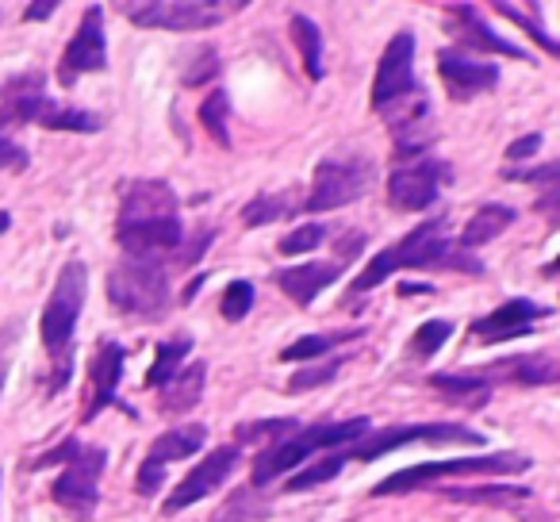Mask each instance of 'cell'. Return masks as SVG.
Listing matches in <instances>:
<instances>
[{
  "instance_id": "obj_1",
  "label": "cell",
  "mask_w": 560,
  "mask_h": 522,
  "mask_svg": "<svg viewBox=\"0 0 560 522\" xmlns=\"http://www.w3.org/2000/svg\"><path fill=\"white\" fill-rule=\"evenodd\" d=\"M116 239L124 257H158V262H170V254L185 246L180 200L170 181H131L124 188Z\"/></svg>"
},
{
  "instance_id": "obj_2",
  "label": "cell",
  "mask_w": 560,
  "mask_h": 522,
  "mask_svg": "<svg viewBox=\"0 0 560 522\" xmlns=\"http://www.w3.org/2000/svg\"><path fill=\"white\" fill-rule=\"evenodd\" d=\"M404 269H457V274H472V277L483 274L476 254H468V250L453 246V242L445 239V216H438V219H427L422 227H415L404 242L381 250V254L358 274V281L350 285V297H365L369 289L384 285L388 277L404 274Z\"/></svg>"
},
{
  "instance_id": "obj_3",
  "label": "cell",
  "mask_w": 560,
  "mask_h": 522,
  "mask_svg": "<svg viewBox=\"0 0 560 522\" xmlns=\"http://www.w3.org/2000/svg\"><path fill=\"white\" fill-rule=\"evenodd\" d=\"M85 297H89L85 262H66L55 289H50L47 308H43V320H39V338H43V346H47L50 358H55L50 392L66 388V381H70V346H73V330H78L81 312H85Z\"/></svg>"
},
{
  "instance_id": "obj_4",
  "label": "cell",
  "mask_w": 560,
  "mask_h": 522,
  "mask_svg": "<svg viewBox=\"0 0 560 522\" xmlns=\"http://www.w3.org/2000/svg\"><path fill=\"white\" fill-rule=\"evenodd\" d=\"M369 427H373V422H369L365 415H358V419L315 422V427L292 430L289 438H280V442H272L269 450L257 453V461H254V488H265L269 480L284 476L289 468L304 465V461L315 457V453H330V450H342V445L361 442V438L369 434Z\"/></svg>"
},
{
  "instance_id": "obj_5",
  "label": "cell",
  "mask_w": 560,
  "mask_h": 522,
  "mask_svg": "<svg viewBox=\"0 0 560 522\" xmlns=\"http://www.w3.org/2000/svg\"><path fill=\"white\" fill-rule=\"evenodd\" d=\"M62 461V473H58L55 496L58 507L73 514V519H89L101 503V476H104V465H108V450L104 445H81L78 438H66L58 450H50L47 457L35 461V468H47V465H58Z\"/></svg>"
},
{
  "instance_id": "obj_6",
  "label": "cell",
  "mask_w": 560,
  "mask_h": 522,
  "mask_svg": "<svg viewBox=\"0 0 560 522\" xmlns=\"http://www.w3.org/2000/svg\"><path fill=\"white\" fill-rule=\"evenodd\" d=\"M534 461L526 453L499 450V453H476V457H453V461H422V465L399 468V473L384 476L373 484V496H404L415 488H430L442 476H522L529 473Z\"/></svg>"
},
{
  "instance_id": "obj_7",
  "label": "cell",
  "mask_w": 560,
  "mask_h": 522,
  "mask_svg": "<svg viewBox=\"0 0 560 522\" xmlns=\"http://www.w3.org/2000/svg\"><path fill=\"white\" fill-rule=\"evenodd\" d=\"M108 300L116 312L135 320H158L170 312V262L124 257L108 274Z\"/></svg>"
},
{
  "instance_id": "obj_8",
  "label": "cell",
  "mask_w": 560,
  "mask_h": 522,
  "mask_svg": "<svg viewBox=\"0 0 560 522\" xmlns=\"http://www.w3.org/2000/svg\"><path fill=\"white\" fill-rule=\"evenodd\" d=\"M246 9L242 0H142V4H124V16L139 27H158V32H203V27L223 24Z\"/></svg>"
},
{
  "instance_id": "obj_9",
  "label": "cell",
  "mask_w": 560,
  "mask_h": 522,
  "mask_svg": "<svg viewBox=\"0 0 560 522\" xmlns=\"http://www.w3.org/2000/svg\"><path fill=\"white\" fill-rule=\"evenodd\" d=\"M411 442H434V445H483L488 438L465 422H419V427H388L376 434L361 438L350 445V461H381L384 453L404 450Z\"/></svg>"
},
{
  "instance_id": "obj_10",
  "label": "cell",
  "mask_w": 560,
  "mask_h": 522,
  "mask_svg": "<svg viewBox=\"0 0 560 522\" xmlns=\"http://www.w3.org/2000/svg\"><path fill=\"white\" fill-rule=\"evenodd\" d=\"M369 188V162L361 158H327L315 165L312 193L304 200V211H335L350 200H361Z\"/></svg>"
},
{
  "instance_id": "obj_11",
  "label": "cell",
  "mask_w": 560,
  "mask_h": 522,
  "mask_svg": "<svg viewBox=\"0 0 560 522\" xmlns=\"http://www.w3.org/2000/svg\"><path fill=\"white\" fill-rule=\"evenodd\" d=\"M415 35L411 32H396L388 39L381 55V66H376V81H373V112H388L396 104H404L407 96L415 93Z\"/></svg>"
},
{
  "instance_id": "obj_12",
  "label": "cell",
  "mask_w": 560,
  "mask_h": 522,
  "mask_svg": "<svg viewBox=\"0 0 560 522\" xmlns=\"http://www.w3.org/2000/svg\"><path fill=\"white\" fill-rule=\"evenodd\" d=\"M203 442H208V427H200V422H188V427H173V430H165V434H158L154 442H150V453H147V461H142L139 476H135L139 496H158L165 480V468H170L173 461L192 457Z\"/></svg>"
},
{
  "instance_id": "obj_13",
  "label": "cell",
  "mask_w": 560,
  "mask_h": 522,
  "mask_svg": "<svg viewBox=\"0 0 560 522\" xmlns=\"http://www.w3.org/2000/svg\"><path fill=\"white\" fill-rule=\"evenodd\" d=\"M108 70V39H104V9L93 4L81 16V27L73 32V39L66 43V55L58 62V81L73 85L85 73H101Z\"/></svg>"
},
{
  "instance_id": "obj_14",
  "label": "cell",
  "mask_w": 560,
  "mask_h": 522,
  "mask_svg": "<svg viewBox=\"0 0 560 522\" xmlns=\"http://www.w3.org/2000/svg\"><path fill=\"white\" fill-rule=\"evenodd\" d=\"M234 465H238V445H219V450H211L208 457L165 496V514H177V511H185V507L208 499L211 491H219L226 484V476L234 473Z\"/></svg>"
},
{
  "instance_id": "obj_15",
  "label": "cell",
  "mask_w": 560,
  "mask_h": 522,
  "mask_svg": "<svg viewBox=\"0 0 560 522\" xmlns=\"http://www.w3.org/2000/svg\"><path fill=\"white\" fill-rule=\"evenodd\" d=\"M450 177V165L438 158H422V162L399 165L388 177V200L399 211H427L438 200V188Z\"/></svg>"
},
{
  "instance_id": "obj_16",
  "label": "cell",
  "mask_w": 560,
  "mask_h": 522,
  "mask_svg": "<svg viewBox=\"0 0 560 522\" xmlns=\"http://www.w3.org/2000/svg\"><path fill=\"white\" fill-rule=\"evenodd\" d=\"M124 366H127V350L112 338L96 343V353L89 358V399L81 419L93 422L101 411H108L119 399V381H124Z\"/></svg>"
},
{
  "instance_id": "obj_17",
  "label": "cell",
  "mask_w": 560,
  "mask_h": 522,
  "mask_svg": "<svg viewBox=\"0 0 560 522\" xmlns=\"http://www.w3.org/2000/svg\"><path fill=\"white\" fill-rule=\"evenodd\" d=\"M50 104L47 96V78L39 70H27V73H16L0 85V139L9 131L24 124H35L39 112Z\"/></svg>"
},
{
  "instance_id": "obj_18",
  "label": "cell",
  "mask_w": 560,
  "mask_h": 522,
  "mask_svg": "<svg viewBox=\"0 0 560 522\" xmlns=\"http://www.w3.org/2000/svg\"><path fill=\"white\" fill-rule=\"evenodd\" d=\"M549 315L545 304H534L526 297H514L506 304H499L495 312H488L483 320L472 323V338L483 346H495V343H514V338H526L534 335V323H541Z\"/></svg>"
},
{
  "instance_id": "obj_19",
  "label": "cell",
  "mask_w": 560,
  "mask_h": 522,
  "mask_svg": "<svg viewBox=\"0 0 560 522\" xmlns=\"http://www.w3.org/2000/svg\"><path fill=\"white\" fill-rule=\"evenodd\" d=\"M438 73H442V85L453 101H472V96H483L499 85V66L495 62L460 55L457 47L438 50Z\"/></svg>"
},
{
  "instance_id": "obj_20",
  "label": "cell",
  "mask_w": 560,
  "mask_h": 522,
  "mask_svg": "<svg viewBox=\"0 0 560 522\" xmlns=\"http://www.w3.org/2000/svg\"><path fill=\"white\" fill-rule=\"evenodd\" d=\"M445 32L460 43V55L465 50H488V55H503V58H518V62H529V50L506 43L503 35H495L488 27V20H480L476 4H445Z\"/></svg>"
},
{
  "instance_id": "obj_21",
  "label": "cell",
  "mask_w": 560,
  "mask_h": 522,
  "mask_svg": "<svg viewBox=\"0 0 560 522\" xmlns=\"http://www.w3.org/2000/svg\"><path fill=\"white\" fill-rule=\"evenodd\" d=\"M342 274H346V266L335 257V262H307V266L280 269L272 281H277V289L284 292V297H292V304L312 308V300L319 297L323 289H330Z\"/></svg>"
},
{
  "instance_id": "obj_22",
  "label": "cell",
  "mask_w": 560,
  "mask_h": 522,
  "mask_svg": "<svg viewBox=\"0 0 560 522\" xmlns=\"http://www.w3.org/2000/svg\"><path fill=\"white\" fill-rule=\"evenodd\" d=\"M483 381L495 384H522V388H545V384H560V361L549 353H518V358H506L499 366L483 369Z\"/></svg>"
},
{
  "instance_id": "obj_23",
  "label": "cell",
  "mask_w": 560,
  "mask_h": 522,
  "mask_svg": "<svg viewBox=\"0 0 560 522\" xmlns=\"http://www.w3.org/2000/svg\"><path fill=\"white\" fill-rule=\"evenodd\" d=\"M430 388L445 399V404H457L465 411H476L491 399V384L480 373H434L430 376Z\"/></svg>"
},
{
  "instance_id": "obj_24",
  "label": "cell",
  "mask_w": 560,
  "mask_h": 522,
  "mask_svg": "<svg viewBox=\"0 0 560 522\" xmlns=\"http://www.w3.org/2000/svg\"><path fill=\"white\" fill-rule=\"evenodd\" d=\"M203 381H208V366H203V361H192V366H185L162 388V399H158V404H162V411H170V415L192 411L196 399H200V392H203Z\"/></svg>"
},
{
  "instance_id": "obj_25",
  "label": "cell",
  "mask_w": 560,
  "mask_h": 522,
  "mask_svg": "<svg viewBox=\"0 0 560 522\" xmlns=\"http://www.w3.org/2000/svg\"><path fill=\"white\" fill-rule=\"evenodd\" d=\"M514 223V211L506 208V204H480V208L472 211V219L465 223V231H460V250H476L483 246V242H491L495 234H503L506 227Z\"/></svg>"
},
{
  "instance_id": "obj_26",
  "label": "cell",
  "mask_w": 560,
  "mask_h": 522,
  "mask_svg": "<svg viewBox=\"0 0 560 522\" xmlns=\"http://www.w3.org/2000/svg\"><path fill=\"white\" fill-rule=\"evenodd\" d=\"M442 496H445V499H453V503L514 507V503H526V499H534V491H529V488H522V484L495 480V484H483V488H445Z\"/></svg>"
},
{
  "instance_id": "obj_27",
  "label": "cell",
  "mask_w": 560,
  "mask_h": 522,
  "mask_svg": "<svg viewBox=\"0 0 560 522\" xmlns=\"http://www.w3.org/2000/svg\"><path fill=\"white\" fill-rule=\"evenodd\" d=\"M289 27H292V39H296L300 58H304L307 78H312V81H323L327 66H323V32H319V24H312V20H307L304 12H292V16H289Z\"/></svg>"
},
{
  "instance_id": "obj_28",
  "label": "cell",
  "mask_w": 560,
  "mask_h": 522,
  "mask_svg": "<svg viewBox=\"0 0 560 522\" xmlns=\"http://www.w3.org/2000/svg\"><path fill=\"white\" fill-rule=\"evenodd\" d=\"M304 211V200H296L292 193H261L242 208V223L246 227H265L277 223V219H289Z\"/></svg>"
},
{
  "instance_id": "obj_29",
  "label": "cell",
  "mask_w": 560,
  "mask_h": 522,
  "mask_svg": "<svg viewBox=\"0 0 560 522\" xmlns=\"http://www.w3.org/2000/svg\"><path fill=\"white\" fill-rule=\"evenodd\" d=\"M39 127H47V131H73V135H96L101 131V116L89 108H66V104H55L50 101L47 108L39 112V119H35Z\"/></svg>"
},
{
  "instance_id": "obj_30",
  "label": "cell",
  "mask_w": 560,
  "mask_h": 522,
  "mask_svg": "<svg viewBox=\"0 0 560 522\" xmlns=\"http://www.w3.org/2000/svg\"><path fill=\"white\" fill-rule=\"evenodd\" d=\"M188 353H192V338H170V343L158 346L154 366H150V373H147V388H165V384L180 373Z\"/></svg>"
},
{
  "instance_id": "obj_31",
  "label": "cell",
  "mask_w": 560,
  "mask_h": 522,
  "mask_svg": "<svg viewBox=\"0 0 560 522\" xmlns=\"http://www.w3.org/2000/svg\"><path fill=\"white\" fill-rule=\"evenodd\" d=\"M350 465V445H342V450H330L323 461H315L312 468H304V473H296V476H289L284 480V491H307V488H319V484H327V480H335L342 468Z\"/></svg>"
},
{
  "instance_id": "obj_32",
  "label": "cell",
  "mask_w": 560,
  "mask_h": 522,
  "mask_svg": "<svg viewBox=\"0 0 560 522\" xmlns=\"http://www.w3.org/2000/svg\"><path fill=\"white\" fill-rule=\"evenodd\" d=\"M361 330H338V335H304L300 343H292L289 350L280 353V361H323L330 358V350H335L338 343H350V338H358Z\"/></svg>"
},
{
  "instance_id": "obj_33",
  "label": "cell",
  "mask_w": 560,
  "mask_h": 522,
  "mask_svg": "<svg viewBox=\"0 0 560 522\" xmlns=\"http://www.w3.org/2000/svg\"><path fill=\"white\" fill-rule=\"evenodd\" d=\"M226 116H231V96L226 89H211L200 104V124L208 127V135L215 139V147H231V127H226Z\"/></svg>"
},
{
  "instance_id": "obj_34",
  "label": "cell",
  "mask_w": 560,
  "mask_h": 522,
  "mask_svg": "<svg viewBox=\"0 0 560 522\" xmlns=\"http://www.w3.org/2000/svg\"><path fill=\"white\" fill-rule=\"evenodd\" d=\"M342 373V358H323V361H312V366H304L296 376H289V384H284V392H292V396H300V392H312V388H327L335 376Z\"/></svg>"
},
{
  "instance_id": "obj_35",
  "label": "cell",
  "mask_w": 560,
  "mask_h": 522,
  "mask_svg": "<svg viewBox=\"0 0 560 522\" xmlns=\"http://www.w3.org/2000/svg\"><path fill=\"white\" fill-rule=\"evenodd\" d=\"M450 338H453V323L450 320L422 323V327L415 330V338H411V358H434V353L442 350Z\"/></svg>"
},
{
  "instance_id": "obj_36",
  "label": "cell",
  "mask_w": 560,
  "mask_h": 522,
  "mask_svg": "<svg viewBox=\"0 0 560 522\" xmlns=\"http://www.w3.org/2000/svg\"><path fill=\"white\" fill-rule=\"evenodd\" d=\"M292 430H300L296 419H265V422H249L238 430V442H261V450H269L272 442L289 438Z\"/></svg>"
},
{
  "instance_id": "obj_37",
  "label": "cell",
  "mask_w": 560,
  "mask_h": 522,
  "mask_svg": "<svg viewBox=\"0 0 560 522\" xmlns=\"http://www.w3.org/2000/svg\"><path fill=\"white\" fill-rule=\"evenodd\" d=\"M215 522H265V503L254 499V491H234L223 511L215 514Z\"/></svg>"
},
{
  "instance_id": "obj_38",
  "label": "cell",
  "mask_w": 560,
  "mask_h": 522,
  "mask_svg": "<svg viewBox=\"0 0 560 522\" xmlns=\"http://www.w3.org/2000/svg\"><path fill=\"white\" fill-rule=\"evenodd\" d=\"M327 227L323 223H304V227H296L292 234H284V239L277 242V250L284 257H292V254H307V250H319L323 242H327Z\"/></svg>"
},
{
  "instance_id": "obj_39",
  "label": "cell",
  "mask_w": 560,
  "mask_h": 522,
  "mask_svg": "<svg viewBox=\"0 0 560 522\" xmlns=\"http://www.w3.org/2000/svg\"><path fill=\"white\" fill-rule=\"evenodd\" d=\"M495 12H499V16H506V20H514V24H518L522 32H529V39H534L537 47L549 50L552 58H560V43H557V39H549V35L541 32V24H537V20H529L526 12L518 9V4H511V0H499Z\"/></svg>"
},
{
  "instance_id": "obj_40",
  "label": "cell",
  "mask_w": 560,
  "mask_h": 522,
  "mask_svg": "<svg viewBox=\"0 0 560 522\" xmlns=\"http://www.w3.org/2000/svg\"><path fill=\"white\" fill-rule=\"evenodd\" d=\"M249 308H254V285L249 281H231L223 292V304H219V312H223L226 323H242L249 315Z\"/></svg>"
},
{
  "instance_id": "obj_41",
  "label": "cell",
  "mask_w": 560,
  "mask_h": 522,
  "mask_svg": "<svg viewBox=\"0 0 560 522\" xmlns=\"http://www.w3.org/2000/svg\"><path fill=\"white\" fill-rule=\"evenodd\" d=\"M506 177L522 181V185H560V158H552L545 165H529V170H511Z\"/></svg>"
},
{
  "instance_id": "obj_42",
  "label": "cell",
  "mask_w": 560,
  "mask_h": 522,
  "mask_svg": "<svg viewBox=\"0 0 560 522\" xmlns=\"http://www.w3.org/2000/svg\"><path fill=\"white\" fill-rule=\"evenodd\" d=\"M16 338H20V327H16V323H9V327L0 330V392H4V381H9L12 350H16Z\"/></svg>"
},
{
  "instance_id": "obj_43",
  "label": "cell",
  "mask_w": 560,
  "mask_h": 522,
  "mask_svg": "<svg viewBox=\"0 0 560 522\" xmlns=\"http://www.w3.org/2000/svg\"><path fill=\"white\" fill-rule=\"evenodd\" d=\"M534 211L537 216H545L552 227H560V185H549L541 196H537V204H534Z\"/></svg>"
},
{
  "instance_id": "obj_44",
  "label": "cell",
  "mask_w": 560,
  "mask_h": 522,
  "mask_svg": "<svg viewBox=\"0 0 560 522\" xmlns=\"http://www.w3.org/2000/svg\"><path fill=\"white\" fill-rule=\"evenodd\" d=\"M27 150L12 139H0V170H27Z\"/></svg>"
},
{
  "instance_id": "obj_45",
  "label": "cell",
  "mask_w": 560,
  "mask_h": 522,
  "mask_svg": "<svg viewBox=\"0 0 560 522\" xmlns=\"http://www.w3.org/2000/svg\"><path fill=\"white\" fill-rule=\"evenodd\" d=\"M200 58H203V62L200 66H192V70H188L185 73V85H203V81H208V78H215V50H211V47H203L200 50Z\"/></svg>"
},
{
  "instance_id": "obj_46",
  "label": "cell",
  "mask_w": 560,
  "mask_h": 522,
  "mask_svg": "<svg viewBox=\"0 0 560 522\" xmlns=\"http://www.w3.org/2000/svg\"><path fill=\"white\" fill-rule=\"evenodd\" d=\"M537 147H541V135H522V139L506 150V158H511V162H522V158L537 154Z\"/></svg>"
},
{
  "instance_id": "obj_47",
  "label": "cell",
  "mask_w": 560,
  "mask_h": 522,
  "mask_svg": "<svg viewBox=\"0 0 560 522\" xmlns=\"http://www.w3.org/2000/svg\"><path fill=\"white\" fill-rule=\"evenodd\" d=\"M58 12L55 0H43V4H27L24 9V20H32V24H43V20H50Z\"/></svg>"
},
{
  "instance_id": "obj_48",
  "label": "cell",
  "mask_w": 560,
  "mask_h": 522,
  "mask_svg": "<svg viewBox=\"0 0 560 522\" xmlns=\"http://www.w3.org/2000/svg\"><path fill=\"white\" fill-rule=\"evenodd\" d=\"M419 292H434V289H430V285H415V281L399 285V297H419Z\"/></svg>"
},
{
  "instance_id": "obj_49",
  "label": "cell",
  "mask_w": 560,
  "mask_h": 522,
  "mask_svg": "<svg viewBox=\"0 0 560 522\" xmlns=\"http://www.w3.org/2000/svg\"><path fill=\"white\" fill-rule=\"evenodd\" d=\"M545 277H560V254H557V257H552L549 266H545Z\"/></svg>"
},
{
  "instance_id": "obj_50",
  "label": "cell",
  "mask_w": 560,
  "mask_h": 522,
  "mask_svg": "<svg viewBox=\"0 0 560 522\" xmlns=\"http://www.w3.org/2000/svg\"><path fill=\"white\" fill-rule=\"evenodd\" d=\"M9 227H12V216H9V211H0V234L9 231Z\"/></svg>"
}]
</instances>
